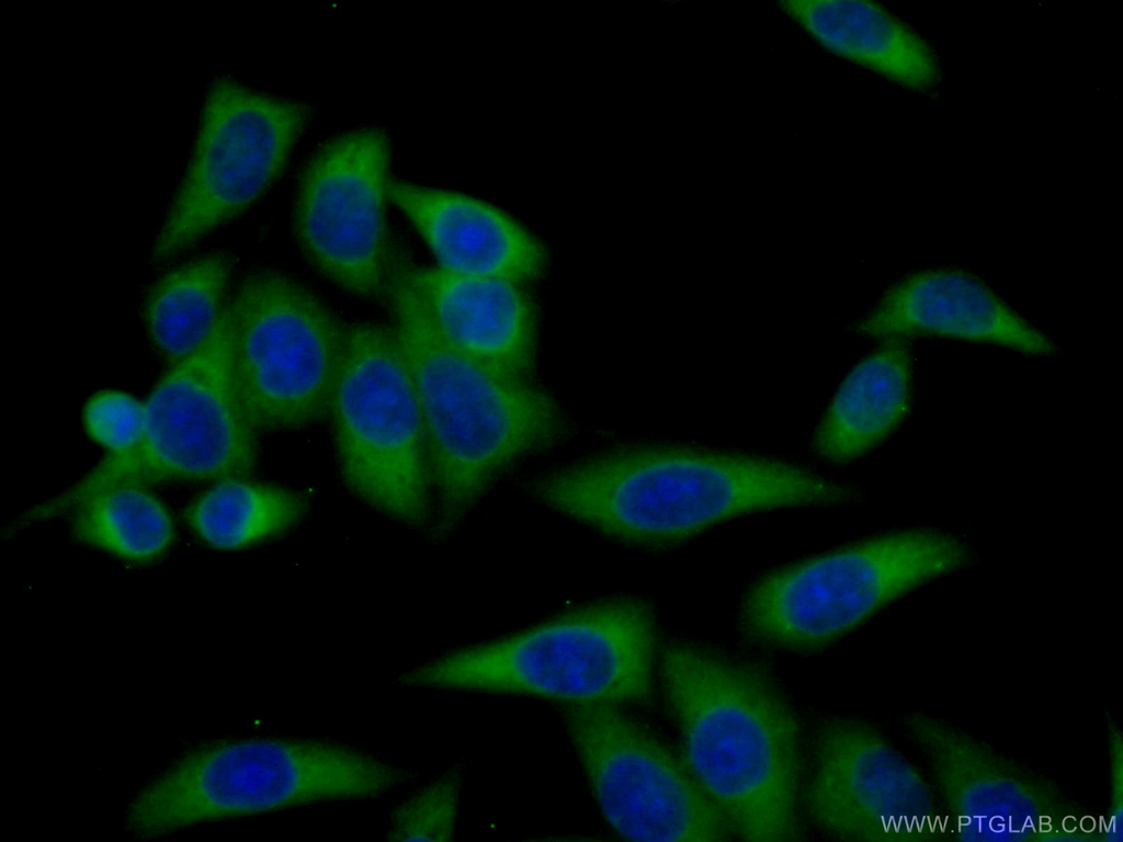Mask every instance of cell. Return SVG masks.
Masks as SVG:
<instances>
[{
  "label": "cell",
  "mask_w": 1123,
  "mask_h": 842,
  "mask_svg": "<svg viewBox=\"0 0 1123 842\" xmlns=\"http://www.w3.org/2000/svg\"><path fill=\"white\" fill-rule=\"evenodd\" d=\"M663 694L684 761L746 841L801 838L802 733L759 669L683 642L660 653Z\"/></svg>",
  "instance_id": "obj_1"
},
{
  "label": "cell",
  "mask_w": 1123,
  "mask_h": 842,
  "mask_svg": "<svg viewBox=\"0 0 1123 842\" xmlns=\"http://www.w3.org/2000/svg\"><path fill=\"white\" fill-rule=\"evenodd\" d=\"M563 513L621 539L666 545L761 510L851 502V486L780 459L691 447L620 452L537 483Z\"/></svg>",
  "instance_id": "obj_2"
},
{
  "label": "cell",
  "mask_w": 1123,
  "mask_h": 842,
  "mask_svg": "<svg viewBox=\"0 0 1123 842\" xmlns=\"http://www.w3.org/2000/svg\"><path fill=\"white\" fill-rule=\"evenodd\" d=\"M386 281L422 413L432 487L444 517L455 520L517 459L559 440L562 413L542 388L494 374L453 349L409 281L406 259L393 255Z\"/></svg>",
  "instance_id": "obj_3"
},
{
  "label": "cell",
  "mask_w": 1123,
  "mask_h": 842,
  "mask_svg": "<svg viewBox=\"0 0 1123 842\" xmlns=\"http://www.w3.org/2000/svg\"><path fill=\"white\" fill-rule=\"evenodd\" d=\"M411 777L362 748L327 739L217 740L181 754L143 785L125 824L154 837L313 803L373 799Z\"/></svg>",
  "instance_id": "obj_4"
},
{
  "label": "cell",
  "mask_w": 1123,
  "mask_h": 842,
  "mask_svg": "<svg viewBox=\"0 0 1123 842\" xmlns=\"http://www.w3.org/2000/svg\"><path fill=\"white\" fill-rule=\"evenodd\" d=\"M657 630L647 603L598 602L525 632L435 658L408 686L580 703L646 704L654 693Z\"/></svg>",
  "instance_id": "obj_5"
},
{
  "label": "cell",
  "mask_w": 1123,
  "mask_h": 842,
  "mask_svg": "<svg viewBox=\"0 0 1123 842\" xmlns=\"http://www.w3.org/2000/svg\"><path fill=\"white\" fill-rule=\"evenodd\" d=\"M258 431L248 421L231 369L227 306L209 339L173 364L144 403L138 444L110 454L84 477L16 521L20 528L69 514L111 487L174 480L249 478L258 465Z\"/></svg>",
  "instance_id": "obj_6"
},
{
  "label": "cell",
  "mask_w": 1123,
  "mask_h": 842,
  "mask_svg": "<svg viewBox=\"0 0 1123 842\" xmlns=\"http://www.w3.org/2000/svg\"><path fill=\"white\" fill-rule=\"evenodd\" d=\"M972 558L961 538L937 530L874 537L767 573L742 602L741 629L770 647L819 648Z\"/></svg>",
  "instance_id": "obj_7"
},
{
  "label": "cell",
  "mask_w": 1123,
  "mask_h": 842,
  "mask_svg": "<svg viewBox=\"0 0 1123 842\" xmlns=\"http://www.w3.org/2000/svg\"><path fill=\"white\" fill-rule=\"evenodd\" d=\"M328 412L348 489L386 516L422 524L432 489L427 437L395 330L350 326Z\"/></svg>",
  "instance_id": "obj_8"
},
{
  "label": "cell",
  "mask_w": 1123,
  "mask_h": 842,
  "mask_svg": "<svg viewBox=\"0 0 1123 842\" xmlns=\"http://www.w3.org/2000/svg\"><path fill=\"white\" fill-rule=\"evenodd\" d=\"M227 310L235 387L250 424L298 429L328 412L350 326L276 271L247 278Z\"/></svg>",
  "instance_id": "obj_9"
},
{
  "label": "cell",
  "mask_w": 1123,
  "mask_h": 842,
  "mask_svg": "<svg viewBox=\"0 0 1123 842\" xmlns=\"http://www.w3.org/2000/svg\"><path fill=\"white\" fill-rule=\"evenodd\" d=\"M306 118L302 103L215 78L152 259L191 248L257 202L284 168Z\"/></svg>",
  "instance_id": "obj_10"
},
{
  "label": "cell",
  "mask_w": 1123,
  "mask_h": 842,
  "mask_svg": "<svg viewBox=\"0 0 1123 842\" xmlns=\"http://www.w3.org/2000/svg\"><path fill=\"white\" fill-rule=\"evenodd\" d=\"M565 727L597 806L636 841H722L731 829L684 760L622 705L568 704Z\"/></svg>",
  "instance_id": "obj_11"
},
{
  "label": "cell",
  "mask_w": 1123,
  "mask_h": 842,
  "mask_svg": "<svg viewBox=\"0 0 1123 842\" xmlns=\"http://www.w3.org/2000/svg\"><path fill=\"white\" fill-rule=\"evenodd\" d=\"M903 728L930 766L949 839L964 829L956 840H1074L1067 820L1098 818L1051 778L934 715L911 713Z\"/></svg>",
  "instance_id": "obj_12"
},
{
  "label": "cell",
  "mask_w": 1123,
  "mask_h": 842,
  "mask_svg": "<svg viewBox=\"0 0 1123 842\" xmlns=\"http://www.w3.org/2000/svg\"><path fill=\"white\" fill-rule=\"evenodd\" d=\"M389 140L378 128L341 135L305 168L296 231L305 254L329 280L362 297L387 291Z\"/></svg>",
  "instance_id": "obj_13"
},
{
  "label": "cell",
  "mask_w": 1123,
  "mask_h": 842,
  "mask_svg": "<svg viewBox=\"0 0 1123 842\" xmlns=\"http://www.w3.org/2000/svg\"><path fill=\"white\" fill-rule=\"evenodd\" d=\"M808 808L827 831L865 841L935 839L941 816L933 787L881 732L858 721L821 728L806 788Z\"/></svg>",
  "instance_id": "obj_14"
},
{
  "label": "cell",
  "mask_w": 1123,
  "mask_h": 842,
  "mask_svg": "<svg viewBox=\"0 0 1123 842\" xmlns=\"http://www.w3.org/2000/svg\"><path fill=\"white\" fill-rule=\"evenodd\" d=\"M855 331L884 341L935 337L998 345L1030 356L1060 351L985 281L957 268L926 269L905 276L857 323Z\"/></svg>",
  "instance_id": "obj_15"
},
{
  "label": "cell",
  "mask_w": 1123,
  "mask_h": 842,
  "mask_svg": "<svg viewBox=\"0 0 1123 842\" xmlns=\"http://www.w3.org/2000/svg\"><path fill=\"white\" fill-rule=\"evenodd\" d=\"M406 272L453 349L494 374L526 379L535 356L536 314L517 283L418 268L407 260Z\"/></svg>",
  "instance_id": "obj_16"
},
{
  "label": "cell",
  "mask_w": 1123,
  "mask_h": 842,
  "mask_svg": "<svg viewBox=\"0 0 1123 842\" xmlns=\"http://www.w3.org/2000/svg\"><path fill=\"white\" fill-rule=\"evenodd\" d=\"M387 198L409 218L445 271L519 284L537 278L544 269L543 244L485 202L390 180Z\"/></svg>",
  "instance_id": "obj_17"
},
{
  "label": "cell",
  "mask_w": 1123,
  "mask_h": 842,
  "mask_svg": "<svg viewBox=\"0 0 1123 842\" xmlns=\"http://www.w3.org/2000/svg\"><path fill=\"white\" fill-rule=\"evenodd\" d=\"M778 4L828 52L903 87L928 89L940 79L931 47L874 2L791 0Z\"/></svg>",
  "instance_id": "obj_18"
},
{
  "label": "cell",
  "mask_w": 1123,
  "mask_h": 842,
  "mask_svg": "<svg viewBox=\"0 0 1123 842\" xmlns=\"http://www.w3.org/2000/svg\"><path fill=\"white\" fill-rule=\"evenodd\" d=\"M914 360L907 340H886L847 374L817 428L814 446L852 460L888 437L910 411Z\"/></svg>",
  "instance_id": "obj_19"
},
{
  "label": "cell",
  "mask_w": 1123,
  "mask_h": 842,
  "mask_svg": "<svg viewBox=\"0 0 1123 842\" xmlns=\"http://www.w3.org/2000/svg\"><path fill=\"white\" fill-rule=\"evenodd\" d=\"M229 259L206 254L165 274L150 289L145 318L152 343L173 364L212 335L230 276Z\"/></svg>",
  "instance_id": "obj_20"
},
{
  "label": "cell",
  "mask_w": 1123,
  "mask_h": 842,
  "mask_svg": "<svg viewBox=\"0 0 1123 842\" xmlns=\"http://www.w3.org/2000/svg\"><path fill=\"white\" fill-rule=\"evenodd\" d=\"M307 509V500L298 492L227 478L202 493L186 509L185 520L208 545L237 549L283 534Z\"/></svg>",
  "instance_id": "obj_21"
},
{
  "label": "cell",
  "mask_w": 1123,
  "mask_h": 842,
  "mask_svg": "<svg viewBox=\"0 0 1123 842\" xmlns=\"http://www.w3.org/2000/svg\"><path fill=\"white\" fill-rule=\"evenodd\" d=\"M72 534L86 544L133 561H148L171 544L174 525L147 487L121 485L102 490L70 513Z\"/></svg>",
  "instance_id": "obj_22"
},
{
  "label": "cell",
  "mask_w": 1123,
  "mask_h": 842,
  "mask_svg": "<svg viewBox=\"0 0 1123 842\" xmlns=\"http://www.w3.org/2000/svg\"><path fill=\"white\" fill-rule=\"evenodd\" d=\"M463 773H445L399 803L389 818L392 841H449L457 818Z\"/></svg>",
  "instance_id": "obj_23"
},
{
  "label": "cell",
  "mask_w": 1123,
  "mask_h": 842,
  "mask_svg": "<svg viewBox=\"0 0 1123 842\" xmlns=\"http://www.w3.org/2000/svg\"><path fill=\"white\" fill-rule=\"evenodd\" d=\"M89 434L110 454L134 448L144 428V405L118 391H103L90 399L84 410Z\"/></svg>",
  "instance_id": "obj_24"
},
{
  "label": "cell",
  "mask_w": 1123,
  "mask_h": 842,
  "mask_svg": "<svg viewBox=\"0 0 1123 842\" xmlns=\"http://www.w3.org/2000/svg\"><path fill=\"white\" fill-rule=\"evenodd\" d=\"M1108 742L1110 782L1105 819L1110 818L1109 826L1122 837L1116 826L1121 823L1123 808V743L1121 731L1114 722L1108 725Z\"/></svg>",
  "instance_id": "obj_25"
}]
</instances>
